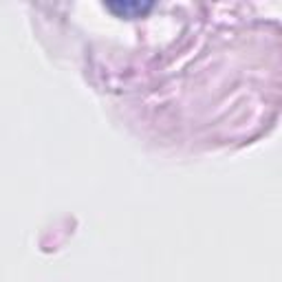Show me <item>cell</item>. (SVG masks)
<instances>
[{
  "instance_id": "cell-1",
  "label": "cell",
  "mask_w": 282,
  "mask_h": 282,
  "mask_svg": "<svg viewBox=\"0 0 282 282\" xmlns=\"http://www.w3.org/2000/svg\"><path fill=\"white\" fill-rule=\"evenodd\" d=\"M148 7L150 5H139V3H124V5H110V9L112 11H122L124 16H130L132 11H139V13H144V11H148Z\"/></svg>"
}]
</instances>
